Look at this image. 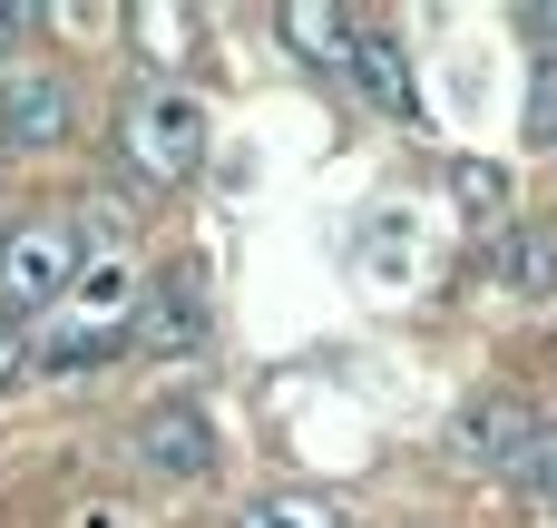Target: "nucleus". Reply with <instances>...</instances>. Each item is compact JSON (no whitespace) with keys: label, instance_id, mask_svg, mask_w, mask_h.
<instances>
[{"label":"nucleus","instance_id":"obj_1","mask_svg":"<svg viewBox=\"0 0 557 528\" xmlns=\"http://www.w3.org/2000/svg\"><path fill=\"white\" fill-rule=\"evenodd\" d=\"M117 157L137 186H186L206 167V108L186 88H137L127 118H117Z\"/></svg>","mask_w":557,"mask_h":528},{"label":"nucleus","instance_id":"obj_2","mask_svg":"<svg viewBox=\"0 0 557 528\" xmlns=\"http://www.w3.org/2000/svg\"><path fill=\"white\" fill-rule=\"evenodd\" d=\"M78 274H88V245L69 235V225H10L0 235V314L10 323H39L59 294H78Z\"/></svg>","mask_w":557,"mask_h":528},{"label":"nucleus","instance_id":"obj_3","mask_svg":"<svg viewBox=\"0 0 557 528\" xmlns=\"http://www.w3.org/2000/svg\"><path fill=\"white\" fill-rule=\"evenodd\" d=\"M69 127H78V88L59 69H29L0 88V147L10 157H49V147H69Z\"/></svg>","mask_w":557,"mask_h":528},{"label":"nucleus","instance_id":"obj_4","mask_svg":"<svg viewBox=\"0 0 557 528\" xmlns=\"http://www.w3.org/2000/svg\"><path fill=\"white\" fill-rule=\"evenodd\" d=\"M529 431H539V412H529L519 392H470V402L450 412V451H460L470 470H499V480H509V461L529 451Z\"/></svg>","mask_w":557,"mask_h":528},{"label":"nucleus","instance_id":"obj_5","mask_svg":"<svg viewBox=\"0 0 557 528\" xmlns=\"http://www.w3.org/2000/svg\"><path fill=\"white\" fill-rule=\"evenodd\" d=\"M137 461L157 480H215V421L196 402H147L137 412Z\"/></svg>","mask_w":557,"mask_h":528},{"label":"nucleus","instance_id":"obj_6","mask_svg":"<svg viewBox=\"0 0 557 528\" xmlns=\"http://www.w3.org/2000/svg\"><path fill=\"white\" fill-rule=\"evenodd\" d=\"M127 343H147V353H196V343H206V284H196L186 265H166V274L127 304Z\"/></svg>","mask_w":557,"mask_h":528},{"label":"nucleus","instance_id":"obj_7","mask_svg":"<svg viewBox=\"0 0 557 528\" xmlns=\"http://www.w3.org/2000/svg\"><path fill=\"white\" fill-rule=\"evenodd\" d=\"M343 88H362L382 118H421V88H411V59H401V39H392V29H372V20L352 29V78H343Z\"/></svg>","mask_w":557,"mask_h":528},{"label":"nucleus","instance_id":"obj_8","mask_svg":"<svg viewBox=\"0 0 557 528\" xmlns=\"http://www.w3.org/2000/svg\"><path fill=\"white\" fill-rule=\"evenodd\" d=\"M352 29H362V20H343L333 0H294V10H284V49H294L304 69H323V78H352Z\"/></svg>","mask_w":557,"mask_h":528},{"label":"nucleus","instance_id":"obj_9","mask_svg":"<svg viewBox=\"0 0 557 528\" xmlns=\"http://www.w3.org/2000/svg\"><path fill=\"white\" fill-rule=\"evenodd\" d=\"M490 274H499L509 294H557V235L548 225H509V235L490 245Z\"/></svg>","mask_w":557,"mask_h":528},{"label":"nucleus","instance_id":"obj_10","mask_svg":"<svg viewBox=\"0 0 557 528\" xmlns=\"http://www.w3.org/2000/svg\"><path fill=\"white\" fill-rule=\"evenodd\" d=\"M108 353H127V323H117V314H78V323H59L29 363H39V372H88V363H108Z\"/></svg>","mask_w":557,"mask_h":528},{"label":"nucleus","instance_id":"obj_11","mask_svg":"<svg viewBox=\"0 0 557 528\" xmlns=\"http://www.w3.org/2000/svg\"><path fill=\"white\" fill-rule=\"evenodd\" d=\"M450 196H460V216H509V167H490V157H450Z\"/></svg>","mask_w":557,"mask_h":528},{"label":"nucleus","instance_id":"obj_12","mask_svg":"<svg viewBox=\"0 0 557 528\" xmlns=\"http://www.w3.org/2000/svg\"><path fill=\"white\" fill-rule=\"evenodd\" d=\"M235 528H343V509L313 500V490H274V500H255Z\"/></svg>","mask_w":557,"mask_h":528},{"label":"nucleus","instance_id":"obj_13","mask_svg":"<svg viewBox=\"0 0 557 528\" xmlns=\"http://www.w3.org/2000/svg\"><path fill=\"white\" fill-rule=\"evenodd\" d=\"M509 480H519L539 509H557V421H539V431H529V451L509 461Z\"/></svg>","mask_w":557,"mask_h":528},{"label":"nucleus","instance_id":"obj_14","mask_svg":"<svg viewBox=\"0 0 557 528\" xmlns=\"http://www.w3.org/2000/svg\"><path fill=\"white\" fill-rule=\"evenodd\" d=\"M529 147H557V59L529 69Z\"/></svg>","mask_w":557,"mask_h":528},{"label":"nucleus","instance_id":"obj_15","mask_svg":"<svg viewBox=\"0 0 557 528\" xmlns=\"http://www.w3.org/2000/svg\"><path fill=\"white\" fill-rule=\"evenodd\" d=\"M29 353H39V343H29V323H10V314H0V392L29 372Z\"/></svg>","mask_w":557,"mask_h":528},{"label":"nucleus","instance_id":"obj_16","mask_svg":"<svg viewBox=\"0 0 557 528\" xmlns=\"http://www.w3.org/2000/svg\"><path fill=\"white\" fill-rule=\"evenodd\" d=\"M529 29H539V39H557V0H539V10H529Z\"/></svg>","mask_w":557,"mask_h":528},{"label":"nucleus","instance_id":"obj_17","mask_svg":"<svg viewBox=\"0 0 557 528\" xmlns=\"http://www.w3.org/2000/svg\"><path fill=\"white\" fill-rule=\"evenodd\" d=\"M10 39H20V0H0V49H10Z\"/></svg>","mask_w":557,"mask_h":528}]
</instances>
